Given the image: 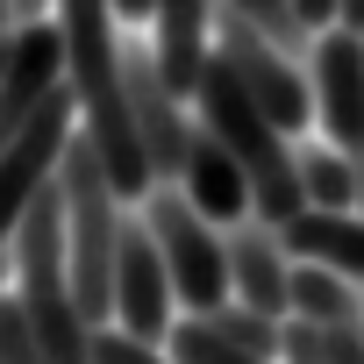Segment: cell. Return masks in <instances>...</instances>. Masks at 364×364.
<instances>
[{
    "label": "cell",
    "instance_id": "obj_18",
    "mask_svg": "<svg viewBox=\"0 0 364 364\" xmlns=\"http://www.w3.org/2000/svg\"><path fill=\"white\" fill-rule=\"evenodd\" d=\"M15 58H22V29H0V79L15 72Z\"/></svg>",
    "mask_w": 364,
    "mask_h": 364
},
{
    "label": "cell",
    "instance_id": "obj_6",
    "mask_svg": "<svg viewBox=\"0 0 364 364\" xmlns=\"http://www.w3.org/2000/svg\"><path fill=\"white\" fill-rule=\"evenodd\" d=\"M171 300H178V286H171V264H164L150 222H143V215L122 222V257H114V321H122L129 336H143V343H171Z\"/></svg>",
    "mask_w": 364,
    "mask_h": 364
},
{
    "label": "cell",
    "instance_id": "obj_13",
    "mask_svg": "<svg viewBox=\"0 0 364 364\" xmlns=\"http://www.w3.org/2000/svg\"><path fill=\"white\" fill-rule=\"evenodd\" d=\"M222 343H236V350H257V357H286V321L279 314H264V307H250V300H222L215 314H200Z\"/></svg>",
    "mask_w": 364,
    "mask_h": 364
},
{
    "label": "cell",
    "instance_id": "obj_12",
    "mask_svg": "<svg viewBox=\"0 0 364 364\" xmlns=\"http://www.w3.org/2000/svg\"><path fill=\"white\" fill-rule=\"evenodd\" d=\"M293 314H307V321H364V293H357V279L350 272H336V264H321V257H293Z\"/></svg>",
    "mask_w": 364,
    "mask_h": 364
},
{
    "label": "cell",
    "instance_id": "obj_2",
    "mask_svg": "<svg viewBox=\"0 0 364 364\" xmlns=\"http://www.w3.org/2000/svg\"><path fill=\"white\" fill-rule=\"evenodd\" d=\"M143 222L171 264V286L178 300H186L193 314H215L229 293H236V264H229V243L215 236V222L193 208V193H178L171 178H157V186L143 193Z\"/></svg>",
    "mask_w": 364,
    "mask_h": 364
},
{
    "label": "cell",
    "instance_id": "obj_21",
    "mask_svg": "<svg viewBox=\"0 0 364 364\" xmlns=\"http://www.w3.org/2000/svg\"><path fill=\"white\" fill-rule=\"evenodd\" d=\"M343 22H350V29H364V0H343Z\"/></svg>",
    "mask_w": 364,
    "mask_h": 364
},
{
    "label": "cell",
    "instance_id": "obj_3",
    "mask_svg": "<svg viewBox=\"0 0 364 364\" xmlns=\"http://www.w3.org/2000/svg\"><path fill=\"white\" fill-rule=\"evenodd\" d=\"M79 122H86L79 86H72V79H50V93L36 100V114L15 129V143H8V150H0V243L22 229L29 200L50 186V178H58L65 143H72V129H79Z\"/></svg>",
    "mask_w": 364,
    "mask_h": 364
},
{
    "label": "cell",
    "instance_id": "obj_20",
    "mask_svg": "<svg viewBox=\"0 0 364 364\" xmlns=\"http://www.w3.org/2000/svg\"><path fill=\"white\" fill-rule=\"evenodd\" d=\"M22 257H15V243H0V286H8V272H15Z\"/></svg>",
    "mask_w": 364,
    "mask_h": 364
},
{
    "label": "cell",
    "instance_id": "obj_19",
    "mask_svg": "<svg viewBox=\"0 0 364 364\" xmlns=\"http://www.w3.org/2000/svg\"><path fill=\"white\" fill-rule=\"evenodd\" d=\"M0 29H22V0H0Z\"/></svg>",
    "mask_w": 364,
    "mask_h": 364
},
{
    "label": "cell",
    "instance_id": "obj_15",
    "mask_svg": "<svg viewBox=\"0 0 364 364\" xmlns=\"http://www.w3.org/2000/svg\"><path fill=\"white\" fill-rule=\"evenodd\" d=\"M236 8H243V15H250V22H257L286 58H300V50H314V43H321V29L300 15V0H236Z\"/></svg>",
    "mask_w": 364,
    "mask_h": 364
},
{
    "label": "cell",
    "instance_id": "obj_10",
    "mask_svg": "<svg viewBox=\"0 0 364 364\" xmlns=\"http://www.w3.org/2000/svg\"><path fill=\"white\" fill-rule=\"evenodd\" d=\"M208 22H215V0H157V65L178 93H200L215 50H208Z\"/></svg>",
    "mask_w": 364,
    "mask_h": 364
},
{
    "label": "cell",
    "instance_id": "obj_16",
    "mask_svg": "<svg viewBox=\"0 0 364 364\" xmlns=\"http://www.w3.org/2000/svg\"><path fill=\"white\" fill-rule=\"evenodd\" d=\"M0 357H8V364H58V357H50V343L36 336V321H29L22 293H15V300L0 293Z\"/></svg>",
    "mask_w": 364,
    "mask_h": 364
},
{
    "label": "cell",
    "instance_id": "obj_14",
    "mask_svg": "<svg viewBox=\"0 0 364 364\" xmlns=\"http://www.w3.org/2000/svg\"><path fill=\"white\" fill-rule=\"evenodd\" d=\"M300 178H307V208H357V157L350 150H300Z\"/></svg>",
    "mask_w": 364,
    "mask_h": 364
},
{
    "label": "cell",
    "instance_id": "obj_23",
    "mask_svg": "<svg viewBox=\"0 0 364 364\" xmlns=\"http://www.w3.org/2000/svg\"><path fill=\"white\" fill-rule=\"evenodd\" d=\"M0 364H8V357H0Z\"/></svg>",
    "mask_w": 364,
    "mask_h": 364
},
{
    "label": "cell",
    "instance_id": "obj_4",
    "mask_svg": "<svg viewBox=\"0 0 364 364\" xmlns=\"http://www.w3.org/2000/svg\"><path fill=\"white\" fill-rule=\"evenodd\" d=\"M215 43H222V58L236 65V79L264 100V114L293 136V129H307V114H314V86L293 72V58L236 8V0H215Z\"/></svg>",
    "mask_w": 364,
    "mask_h": 364
},
{
    "label": "cell",
    "instance_id": "obj_22",
    "mask_svg": "<svg viewBox=\"0 0 364 364\" xmlns=\"http://www.w3.org/2000/svg\"><path fill=\"white\" fill-rule=\"evenodd\" d=\"M357 215H364V157H357Z\"/></svg>",
    "mask_w": 364,
    "mask_h": 364
},
{
    "label": "cell",
    "instance_id": "obj_17",
    "mask_svg": "<svg viewBox=\"0 0 364 364\" xmlns=\"http://www.w3.org/2000/svg\"><path fill=\"white\" fill-rule=\"evenodd\" d=\"M93 364H164V357H157V343H143V336H129V328H122V336L100 328V336H93Z\"/></svg>",
    "mask_w": 364,
    "mask_h": 364
},
{
    "label": "cell",
    "instance_id": "obj_9",
    "mask_svg": "<svg viewBox=\"0 0 364 364\" xmlns=\"http://www.w3.org/2000/svg\"><path fill=\"white\" fill-rule=\"evenodd\" d=\"M186 193H193V208H200L208 222H243V215H257V193H250L243 157H236L208 122H200L193 157H186Z\"/></svg>",
    "mask_w": 364,
    "mask_h": 364
},
{
    "label": "cell",
    "instance_id": "obj_11",
    "mask_svg": "<svg viewBox=\"0 0 364 364\" xmlns=\"http://www.w3.org/2000/svg\"><path fill=\"white\" fill-rule=\"evenodd\" d=\"M279 236H286L293 257H321V264L364 279V215H350V208H300Z\"/></svg>",
    "mask_w": 364,
    "mask_h": 364
},
{
    "label": "cell",
    "instance_id": "obj_7",
    "mask_svg": "<svg viewBox=\"0 0 364 364\" xmlns=\"http://www.w3.org/2000/svg\"><path fill=\"white\" fill-rule=\"evenodd\" d=\"M314 107L336 150L364 157V29L328 22L314 43Z\"/></svg>",
    "mask_w": 364,
    "mask_h": 364
},
{
    "label": "cell",
    "instance_id": "obj_8",
    "mask_svg": "<svg viewBox=\"0 0 364 364\" xmlns=\"http://www.w3.org/2000/svg\"><path fill=\"white\" fill-rule=\"evenodd\" d=\"M286 236L279 222H229V264H236V300L264 307V314H293V264H286Z\"/></svg>",
    "mask_w": 364,
    "mask_h": 364
},
{
    "label": "cell",
    "instance_id": "obj_5",
    "mask_svg": "<svg viewBox=\"0 0 364 364\" xmlns=\"http://www.w3.org/2000/svg\"><path fill=\"white\" fill-rule=\"evenodd\" d=\"M122 79H129V107H136L150 171L157 178H186V157H193V136H200V122H186V107H178L186 93L164 79V65L150 58V43H122Z\"/></svg>",
    "mask_w": 364,
    "mask_h": 364
},
{
    "label": "cell",
    "instance_id": "obj_1",
    "mask_svg": "<svg viewBox=\"0 0 364 364\" xmlns=\"http://www.w3.org/2000/svg\"><path fill=\"white\" fill-rule=\"evenodd\" d=\"M200 122L243 157V171H250V193H257V215L264 222H293L300 208H307V178H300V157L286 150V129L264 114V100L236 79V65L215 50V65H208V79H200Z\"/></svg>",
    "mask_w": 364,
    "mask_h": 364
}]
</instances>
